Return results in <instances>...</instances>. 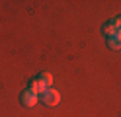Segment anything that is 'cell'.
Here are the masks:
<instances>
[{"mask_svg":"<svg viewBox=\"0 0 121 117\" xmlns=\"http://www.w3.org/2000/svg\"><path fill=\"white\" fill-rule=\"evenodd\" d=\"M39 100L43 101L45 105H57V104H60V94L57 92V90H53V88H47L41 96H39Z\"/></svg>","mask_w":121,"mask_h":117,"instance_id":"6da1fadb","label":"cell"},{"mask_svg":"<svg viewBox=\"0 0 121 117\" xmlns=\"http://www.w3.org/2000/svg\"><path fill=\"white\" fill-rule=\"evenodd\" d=\"M20 100H22V105H26V107H33L37 101H39V96H37V94H33L31 90H26V92H22Z\"/></svg>","mask_w":121,"mask_h":117,"instance_id":"7a4b0ae2","label":"cell"},{"mask_svg":"<svg viewBox=\"0 0 121 117\" xmlns=\"http://www.w3.org/2000/svg\"><path fill=\"white\" fill-rule=\"evenodd\" d=\"M27 90H31L33 94L41 96V94H43L45 90H47V86H45V84L39 80V78H35V80H29V88H27Z\"/></svg>","mask_w":121,"mask_h":117,"instance_id":"3957f363","label":"cell"},{"mask_svg":"<svg viewBox=\"0 0 121 117\" xmlns=\"http://www.w3.org/2000/svg\"><path fill=\"white\" fill-rule=\"evenodd\" d=\"M102 31L108 37H115V33H117V29H115V26H113V23L109 22V23H104V27H102Z\"/></svg>","mask_w":121,"mask_h":117,"instance_id":"277c9868","label":"cell"},{"mask_svg":"<svg viewBox=\"0 0 121 117\" xmlns=\"http://www.w3.org/2000/svg\"><path fill=\"white\" fill-rule=\"evenodd\" d=\"M39 80L49 88V86L53 84V76H51V72H41V74H39Z\"/></svg>","mask_w":121,"mask_h":117,"instance_id":"5b68a950","label":"cell"},{"mask_svg":"<svg viewBox=\"0 0 121 117\" xmlns=\"http://www.w3.org/2000/svg\"><path fill=\"white\" fill-rule=\"evenodd\" d=\"M108 45L111 47L113 51H119L121 49V43L117 41V37H108Z\"/></svg>","mask_w":121,"mask_h":117,"instance_id":"8992f818","label":"cell"},{"mask_svg":"<svg viewBox=\"0 0 121 117\" xmlns=\"http://www.w3.org/2000/svg\"><path fill=\"white\" fill-rule=\"evenodd\" d=\"M111 23L115 26V29H117V31H121V16H119V18H113V20H111Z\"/></svg>","mask_w":121,"mask_h":117,"instance_id":"52a82bcc","label":"cell"},{"mask_svg":"<svg viewBox=\"0 0 121 117\" xmlns=\"http://www.w3.org/2000/svg\"><path fill=\"white\" fill-rule=\"evenodd\" d=\"M115 37H117V41L121 43V31H117V33H115Z\"/></svg>","mask_w":121,"mask_h":117,"instance_id":"ba28073f","label":"cell"}]
</instances>
